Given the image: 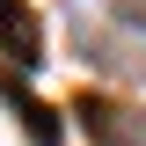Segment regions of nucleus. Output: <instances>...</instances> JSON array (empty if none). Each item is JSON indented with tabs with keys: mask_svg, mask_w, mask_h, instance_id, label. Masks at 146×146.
<instances>
[{
	"mask_svg": "<svg viewBox=\"0 0 146 146\" xmlns=\"http://www.w3.org/2000/svg\"><path fill=\"white\" fill-rule=\"evenodd\" d=\"M73 117H80V131H88L95 146H146V117L124 110V102H110V95H80Z\"/></svg>",
	"mask_w": 146,
	"mask_h": 146,
	"instance_id": "obj_1",
	"label": "nucleus"
},
{
	"mask_svg": "<svg viewBox=\"0 0 146 146\" xmlns=\"http://www.w3.org/2000/svg\"><path fill=\"white\" fill-rule=\"evenodd\" d=\"M0 44H7L15 66H44V36H36V22L22 15V0H0Z\"/></svg>",
	"mask_w": 146,
	"mask_h": 146,
	"instance_id": "obj_2",
	"label": "nucleus"
},
{
	"mask_svg": "<svg viewBox=\"0 0 146 146\" xmlns=\"http://www.w3.org/2000/svg\"><path fill=\"white\" fill-rule=\"evenodd\" d=\"M7 102L22 110V131H29L36 146H58V117H51V110H44V102H29V95H22L15 80H7Z\"/></svg>",
	"mask_w": 146,
	"mask_h": 146,
	"instance_id": "obj_3",
	"label": "nucleus"
}]
</instances>
